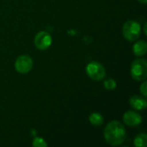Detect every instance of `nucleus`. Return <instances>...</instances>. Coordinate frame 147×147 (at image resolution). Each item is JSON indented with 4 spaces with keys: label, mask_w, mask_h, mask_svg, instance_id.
<instances>
[{
    "label": "nucleus",
    "mask_w": 147,
    "mask_h": 147,
    "mask_svg": "<svg viewBox=\"0 0 147 147\" xmlns=\"http://www.w3.org/2000/svg\"><path fill=\"white\" fill-rule=\"evenodd\" d=\"M33 146L34 147H47V144L46 143V141L40 137L34 138V140H33Z\"/></svg>",
    "instance_id": "12"
},
{
    "label": "nucleus",
    "mask_w": 147,
    "mask_h": 147,
    "mask_svg": "<svg viewBox=\"0 0 147 147\" xmlns=\"http://www.w3.org/2000/svg\"><path fill=\"white\" fill-rule=\"evenodd\" d=\"M90 122L94 126H101L103 123V117L99 113H92L89 117Z\"/></svg>",
    "instance_id": "10"
},
{
    "label": "nucleus",
    "mask_w": 147,
    "mask_h": 147,
    "mask_svg": "<svg viewBox=\"0 0 147 147\" xmlns=\"http://www.w3.org/2000/svg\"><path fill=\"white\" fill-rule=\"evenodd\" d=\"M133 52L138 57L144 56L147 52V43L145 40H140L136 42L133 47Z\"/></svg>",
    "instance_id": "9"
},
{
    "label": "nucleus",
    "mask_w": 147,
    "mask_h": 147,
    "mask_svg": "<svg viewBox=\"0 0 147 147\" xmlns=\"http://www.w3.org/2000/svg\"><path fill=\"white\" fill-rule=\"evenodd\" d=\"M104 139L110 146H120L126 139V129L124 126L117 121L109 122L104 130Z\"/></svg>",
    "instance_id": "1"
},
{
    "label": "nucleus",
    "mask_w": 147,
    "mask_h": 147,
    "mask_svg": "<svg viewBox=\"0 0 147 147\" xmlns=\"http://www.w3.org/2000/svg\"><path fill=\"white\" fill-rule=\"evenodd\" d=\"M129 103L131 107L136 110H144L147 107V102L146 97H142L140 96H134L130 97Z\"/></svg>",
    "instance_id": "8"
},
{
    "label": "nucleus",
    "mask_w": 147,
    "mask_h": 147,
    "mask_svg": "<svg viewBox=\"0 0 147 147\" xmlns=\"http://www.w3.org/2000/svg\"><path fill=\"white\" fill-rule=\"evenodd\" d=\"M33 67V60L28 55L19 56L15 62V69L21 74H26L31 71Z\"/></svg>",
    "instance_id": "5"
},
{
    "label": "nucleus",
    "mask_w": 147,
    "mask_h": 147,
    "mask_svg": "<svg viewBox=\"0 0 147 147\" xmlns=\"http://www.w3.org/2000/svg\"><path fill=\"white\" fill-rule=\"evenodd\" d=\"M139 2H140V3H143V4H146L147 3V0H139Z\"/></svg>",
    "instance_id": "15"
},
{
    "label": "nucleus",
    "mask_w": 147,
    "mask_h": 147,
    "mask_svg": "<svg viewBox=\"0 0 147 147\" xmlns=\"http://www.w3.org/2000/svg\"><path fill=\"white\" fill-rule=\"evenodd\" d=\"M141 33V27L140 23L136 21L130 20L125 22L123 28H122V34L125 39H127L129 41H134L136 40Z\"/></svg>",
    "instance_id": "2"
},
{
    "label": "nucleus",
    "mask_w": 147,
    "mask_h": 147,
    "mask_svg": "<svg viewBox=\"0 0 147 147\" xmlns=\"http://www.w3.org/2000/svg\"><path fill=\"white\" fill-rule=\"evenodd\" d=\"M140 92H141V94L144 96V97H146L147 96V82L146 81H145L141 85H140Z\"/></svg>",
    "instance_id": "14"
},
{
    "label": "nucleus",
    "mask_w": 147,
    "mask_h": 147,
    "mask_svg": "<svg viewBox=\"0 0 147 147\" xmlns=\"http://www.w3.org/2000/svg\"><path fill=\"white\" fill-rule=\"evenodd\" d=\"M104 87L107 90H115L116 87V83L114 79L109 78V79L104 81Z\"/></svg>",
    "instance_id": "13"
},
{
    "label": "nucleus",
    "mask_w": 147,
    "mask_h": 147,
    "mask_svg": "<svg viewBox=\"0 0 147 147\" xmlns=\"http://www.w3.org/2000/svg\"><path fill=\"white\" fill-rule=\"evenodd\" d=\"M86 72H87V75L95 81L102 80L106 75V71L104 67L100 63L96 62V61L90 62L87 65Z\"/></svg>",
    "instance_id": "4"
},
{
    "label": "nucleus",
    "mask_w": 147,
    "mask_h": 147,
    "mask_svg": "<svg viewBox=\"0 0 147 147\" xmlns=\"http://www.w3.org/2000/svg\"><path fill=\"white\" fill-rule=\"evenodd\" d=\"M134 146L136 147H146L147 146V135L140 134L134 139Z\"/></svg>",
    "instance_id": "11"
},
{
    "label": "nucleus",
    "mask_w": 147,
    "mask_h": 147,
    "mask_svg": "<svg viewBox=\"0 0 147 147\" xmlns=\"http://www.w3.org/2000/svg\"><path fill=\"white\" fill-rule=\"evenodd\" d=\"M131 75L137 81L146 80L147 77V62L145 59H135L131 65Z\"/></svg>",
    "instance_id": "3"
},
{
    "label": "nucleus",
    "mask_w": 147,
    "mask_h": 147,
    "mask_svg": "<svg viewBox=\"0 0 147 147\" xmlns=\"http://www.w3.org/2000/svg\"><path fill=\"white\" fill-rule=\"evenodd\" d=\"M123 121L128 127H136L142 122V116L135 111H127L123 115Z\"/></svg>",
    "instance_id": "7"
},
{
    "label": "nucleus",
    "mask_w": 147,
    "mask_h": 147,
    "mask_svg": "<svg viewBox=\"0 0 147 147\" xmlns=\"http://www.w3.org/2000/svg\"><path fill=\"white\" fill-rule=\"evenodd\" d=\"M52 36L46 31L39 32L34 38V45L35 47L39 50H46L52 44Z\"/></svg>",
    "instance_id": "6"
}]
</instances>
